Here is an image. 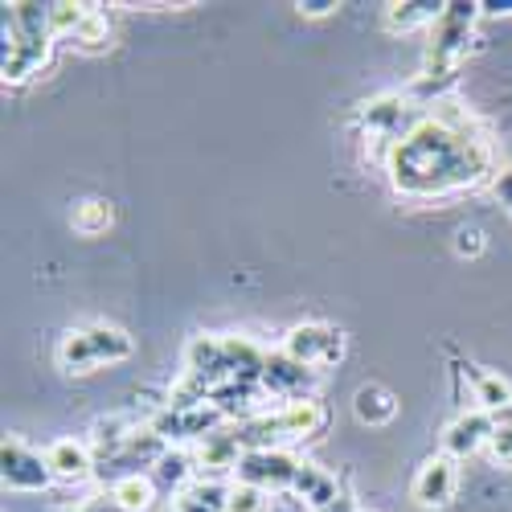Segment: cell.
Here are the masks:
<instances>
[{
	"instance_id": "30bf717a",
	"label": "cell",
	"mask_w": 512,
	"mask_h": 512,
	"mask_svg": "<svg viewBox=\"0 0 512 512\" xmlns=\"http://www.w3.org/2000/svg\"><path fill=\"white\" fill-rule=\"evenodd\" d=\"M242 455H246L242 435L226 431V426H222V431H213L209 439H201V447H197V463L209 467V472H238Z\"/></svg>"
},
{
	"instance_id": "8992f818",
	"label": "cell",
	"mask_w": 512,
	"mask_h": 512,
	"mask_svg": "<svg viewBox=\"0 0 512 512\" xmlns=\"http://www.w3.org/2000/svg\"><path fill=\"white\" fill-rule=\"evenodd\" d=\"M300 463L304 459H295L291 451H283V447H259V451H246L242 455V463H238V480L242 484H259V488H267V492H275V488H291L295 484V476H300Z\"/></svg>"
},
{
	"instance_id": "8fae6325",
	"label": "cell",
	"mask_w": 512,
	"mask_h": 512,
	"mask_svg": "<svg viewBox=\"0 0 512 512\" xmlns=\"http://www.w3.org/2000/svg\"><path fill=\"white\" fill-rule=\"evenodd\" d=\"M46 459H50L54 480H70V484H74V480H87V476H91V467H95L91 447H87V443H78V439H58V443H50Z\"/></svg>"
},
{
	"instance_id": "52a82bcc",
	"label": "cell",
	"mask_w": 512,
	"mask_h": 512,
	"mask_svg": "<svg viewBox=\"0 0 512 512\" xmlns=\"http://www.w3.org/2000/svg\"><path fill=\"white\" fill-rule=\"evenodd\" d=\"M496 431V414H484V410H472V414H459L447 431H443V451L451 459H467L484 451L488 435Z\"/></svg>"
},
{
	"instance_id": "4316f807",
	"label": "cell",
	"mask_w": 512,
	"mask_h": 512,
	"mask_svg": "<svg viewBox=\"0 0 512 512\" xmlns=\"http://www.w3.org/2000/svg\"><path fill=\"white\" fill-rule=\"evenodd\" d=\"M58 512H70V508H58Z\"/></svg>"
},
{
	"instance_id": "9a60e30c",
	"label": "cell",
	"mask_w": 512,
	"mask_h": 512,
	"mask_svg": "<svg viewBox=\"0 0 512 512\" xmlns=\"http://www.w3.org/2000/svg\"><path fill=\"white\" fill-rule=\"evenodd\" d=\"M111 496L123 512H156V480L152 476H140V472L123 476V480H115Z\"/></svg>"
},
{
	"instance_id": "3957f363",
	"label": "cell",
	"mask_w": 512,
	"mask_h": 512,
	"mask_svg": "<svg viewBox=\"0 0 512 512\" xmlns=\"http://www.w3.org/2000/svg\"><path fill=\"white\" fill-rule=\"evenodd\" d=\"M132 357V336L115 324H87V328H74L62 336V349H58V365L66 373H91L107 361H123Z\"/></svg>"
},
{
	"instance_id": "cb8c5ba5",
	"label": "cell",
	"mask_w": 512,
	"mask_h": 512,
	"mask_svg": "<svg viewBox=\"0 0 512 512\" xmlns=\"http://www.w3.org/2000/svg\"><path fill=\"white\" fill-rule=\"evenodd\" d=\"M455 250L463 254V259H476V254L484 250V230H476V226H463V230L455 234Z\"/></svg>"
},
{
	"instance_id": "5b68a950",
	"label": "cell",
	"mask_w": 512,
	"mask_h": 512,
	"mask_svg": "<svg viewBox=\"0 0 512 512\" xmlns=\"http://www.w3.org/2000/svg\"><path fill=\"white\" fill-rule=\"evenodd\" d=\"M283 353L295 357L300 365H308V369L336 365L340 353H345V336H340L332 324H320V320L295 324V328L287 332V340H283Z\"/></svg>"
},
{
	"instance_id": "484cf974",
	"label": "cell",
	"mask_w": 512,
	"mask_h": 512,
	"mask_svg": "<svg viewBox=\"0 0 512 512\" xmlns=\"http://www.w3.org/2000/svg\"><path fill=\"white\" fill-rule=\"evenodd\" d=\"M295 9H300L304 17H328L336 5H332V0H300V5H295Z\"/></svg>"
},
{
	"instance_id": "7a4b0ae2",
	"label": "cell",
	"mask_w": 512,
	"mask_h": 512,
	"mask_svg": "<svg viewBox=\"0 0 512 512\" xmlns=\"http://www.w3.org/2000/svg\"><path fill=\"white\" fill-rule=\"evenodd\" d=\"M480 17V5H447L443 17L431 25V46H426V70H422V87H443L455 78V66L467 50V37Z\"/></svg>"
},
{
	"instance_id": "7c38bea8",
	"label": "cell",
	"mask_w": 512,
	"mask_h": 512,
	"mask_svg": "<svg viewBox=\"0 0 512 512\" xmlns=\"http://www.w3.org/2000/svg\"><path fill=\"white\" fill-rule=\"evenodd\" d=\"M291 488L300 492L316 512H324V508H332V504L340 500L336 480L324 472V467H316V463H300V476H295V484H291Z\"/></svg>"
},
{
	"instance_id": "4fadbf2b",
	"label": "cell",
	"mask_w": 512,
	"mask_h": 512,
	"mask_svg": "<svg viewBox=\"0 0 512 512\" xmlns=\"http://www.w3.org/2000/svg\"><path fill=\"white\" fill-rule=\"evenodd\" d=\"M353 414L365 426H381V422H390L398 414V402H394V394L386 386H373V381H369V386H361L353 394Z\"/></svg>"
},
{
	"instance_id": "ffe728a7",
	"label": "cell",
	"mask_w": 512,
	"mask_h": 512,
	"mask_svg": "<svg viewBox=\"0 0 512 512\" xmlns=\"http://www.w3.org/2000/svg\"><path fill=\"white\" fill-rule=\"evenodd\" d=\"M111 222H115V213H111V205H107V201H99V197L82 201V205L74 209V230H78V234H87V238L107 234V230H111Z\"/></svg>"
},
{
	"instance_id": "d6986e66",
	"label": "cell",
	"mask_w": 512,
	"mask_h": 512,
	"mask_svg": "<svg viewBox=\"0 0 512 512\" xmlns=\"http://www.w3.org/2000/svg\"><path fill=\"white\" fill-rule=\"evenodd\" d=\"M74 46L87 50V54H103L111 46V29H107V17L99 9H87V17H82V25L74 29Z\"/></svg>"
},
{
	"instance_id": "277c9868",
	"label": "cell",
	"mask_w": 512,
	"mask_h": 512,
	"mask_svg": "<svg viewBox=\"0 0 512 512\" xmlns=\"http://www.w3.org/2000/svg\"><path fill=\"white\" fill-rule=\"evenodd\" d=\"M0 476H5V488L13 492H46L54 484V472H50V459L25 447L21 439H5L0 447Z\"/></svg>"
},
{
	"instance_id": "7402d4cb",
	"label": "cell",
	"mask_w": 512,
	"mask_h": 512,
	"mask_svg": "<svg viewBox=\"0 0 512 512\" xmlns=\"http://www.w3.org/2000/svg\"><path fill=\"white\" fill-rule=\"evenodd\" d=\"M484 451H488V459L496 467H512V422L508 418H496V431L488 435Z\"/></svg>"
},
{
	"instance_id": "2e32d148",
	"label": "cell",
	"mask_w": 512,
	"mask_h": 512,
	"mask_svg": "<svg viewBox=\"0 0 512 512\" xmlns=\"http://www.w3.org/2000/svg\"><path fill=\"white\" fill-rule=\"evenodd\" d=\"M152 480L160 484V488H173L177 496L197 480V467H193V459L185 455V451H164L156 463H152Z\"/></svg>"
},
{
	"instance_id": "ac0fdd59",
	"label": "cell",
	"mask_w": 512,
	"mask_h": 512,
	"mask_svg": "<svg viewBox=\"0 0 512 512\" xmlns=\"http://www.w3.org/2000/svg\"><path fill=\"white\" fill-rule=\"evenodd\" d=\"M447 5H386V29L394 33H406V29H418V25H435L443 17Z\"/></svg>"
},
{
	"instance_id": "6da1fadb",
	"label": "cell",
	"mask_w": 512,
	"mask_h": 512,
	"mask_svg": "<svg viewBox=\"0 0 512 512\" xmlns=\"http://www.w3.org/2000/svg\"><path fill=\"white\" fill-rule=\"evenodd\" d=\"M390 181L410 197L451 193L463 185H480L492 173V144L472 132V119L439 103L406 140L390 148Z\"/></svg>"
},
{
	"instance_id": "5bb4252c",
	"label": "cell",
	"mask_w": 512,
	"mask_h": 512,
	"mask_svg": "<svg viewBox=\"0 0 512 512\" xmlns=\"http://www.w3.org/2000/svg\"><path fill=\"white\" fill-rule=\"evenodd\" d=\"M472 386H476V402H480V410L484 414H508L512 410V386L500 377V373H492V369H472Z\"/></svg>"
},
{
	"instance_id": "ba28073f",
	"label": "cell",
	"mask_w": 512,
	"mask_h": 512,
	"mask_svg": "<svg viewBox=\"0 0 512 512\" xmlns=\"http://www.w3.org/2000/svg\"><path fill=\"white\" fill-rule=\"evenodd\" d=\"M455 459L451 455H435V459H426L418 467V476H414V500L422 508H443L451 496H455Z\"/></svg>"
},
{
	"instance_id": "603a6c76",
	"label": "cell",
	"mask_w": 512,
	"mask_h": 512,
	"mask_svg": "<svg viewBox=\"0 0 512 512\" xmlns=\"http://www.w3.org/2000/svg\"><path fill=\"white\" fill-rule=\"evenodd\" d=\"M91 5H50V29L54 37H74V29L82 25Z\"/></svg>"
},
{
	"instance_id": "83f0119b",
	"label": "cell",
	"mask_w": 512,
	"mask_h": 512,
	"mask_svg": "<svg viewBox=\"0 0 512 512\" xmlns=\"http://www.w3.org/2000/svg\"><path fill=\"white\" fill-rule=\"evenodd\" d=\"M508 213H512V209H508Z\"/></svg>"
},
{
	"instance_id": "9c48e42d",
	"label": "cell",
	"mask_w": 512,
	"mask_h": 512,
	"mask_svg": "<svg viewBox=\"0 0 512 512\" xmlns=\"http://www.w3.org/2000/svg\"><path fill=\"white\" fill-rule=\"evenodd\" d=\"M308 386H312V369H308V365H300L295 357H287L283 349H279V353H267V365H263V390H271L275 398L295 402V398H308V394H304Z\"/></svg>"
},
{
	"instance_id": "44dd1931",
	"label": "cell",
	"mask_w": 512,
	"mask_h": 512,
	"mask_svg": "<svg viewBox=\"0 0 512 512\" xmlns=\"http://www.w3.org/2000/svg\"><path fill=\"white\" fill-rule=\"evenodd\" d=\"M267 508H271V492H267V488H259V484H242V480L230 484L226 512H267Z\"/></svg>"
},
{
	"instance_id": "e0dca14e",
	"label": "cell",
	"mask_w": 512,
	"mask_h": 512,
	"mask_svg": "<svg viewBox=\"0 0 512 512\" xmlns=\"http://www.w3.org/2000/svg\"><path fill=\"white\" fill-rule=\"evenodd\" d=\"M226 496H230V484L193 480V484L177 496V512H226Z\"/></svg>"
},
{
	"instance_id": "d4e9b609",
	"label": "cell",
	"mask_w": 512,
	"mask_h": 512,
	"mask_svg": "<svg viewBox=\"0 0 512 512\" xmlns=\"http://www.w3.org/2000/svg\"><path fill=\"white\" fill-rule=\"evenodd\" d=\"M492 193H496V197H500V201L512 209V168H504V173L492 181Z\"/></svg>"
}]
</instances>
